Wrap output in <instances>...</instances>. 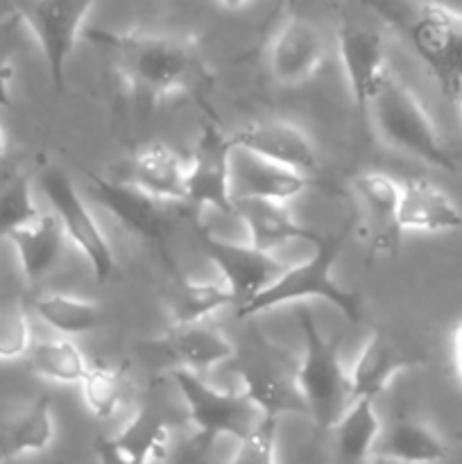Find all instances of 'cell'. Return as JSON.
Listing matches in <instances>:
<instances>
[{
    "label": "cell",
    "instance_id": "6da1fadb",
    "mask_svg": "<svg viewBox=\"0 0 462 464\" xmlns=\"http://www.w3.org/2000/svg\"><path fill=\"white\" fill-rule=\"evenodd\" d=\"M84 34L91 44L107 50L127 86L149 102L193 93L208 80L199 50L181 36L104 27H91Z\"/></svg>",
    "mask_w": 462,
    "mask_h": 464
},
{
    "label": "cell",
    "instance_id": "7bdbcfd3",
    "mask_svg": "<svg viewBox=\"0 0 462 464\" xmlns=\"http://www.w3.org/2000/svg\"><path fill=\"white\" fill-rule=\"evenodd\" d=\"M0 464H7V460L3 458V453H0Z\"/></svg>",
    "mask_w": 462,
    "mask_h": 464
},
{
    "label": "cell",
    "instance_id": "4fadbf2b",
    "mask_svg": "<svg viewBox=\"0 0 462 464\" xmlns=\"http://www.w3.org/2000/svg\"><path fill=\"white\" fill-rule=\"evenodd\" d=\"M338 54L349 95L356 107V118L361 127H365L371 95L383 72L388 71L383 34L367 23L344 21L338 27Z\"/></svg>",
    "mask_w": 462,
    "mask_h": 464
},
{
    "label": "cell",
    "instance_id": "ab89813d",
    "mask_svg": "<svg viewBox=\"0 0 462 464\" xmlns=\"http://www.w3.org/2000/svg\"><path fill=\"white\" fill-rule=\"evenodd\" d=\"M5 150H7V139H5V131H3V127H0V159H3Z\"/></svg>",
    "mask_w": 462,
    "mask_h": 464
},
{
    "label": "cell",
    "instance_id": "f1b7e54d",
    "mask_svg": "<svg viewBox=\"0 0 462 464\" xmlns=\"http://www.w3.org/2000/svg\"><path fill=\"white\" fill-rule=\"evenodd\" d=\"M111 440L131 460L161 464L170 453V424L157 406H140Z\"/></svg>",
    "mask_w": 462,
    "mask_h": 464
},
{
    "label": "cell",
    "instance_id": "f546056e",
    "mask_svg": "<svg viewBox=\"0 0 462 464\" xmlns=\"http://www.w3.org/2000/svg\"><path fill=\"white\" fill-rule=\"evenodd\" d=\"M80 388L82 401L98 420H111L134 397L130 367L120 362H91Z\"/></svg>",
    "mask_w": 462,
    "mask_h": 464
},
{
    "label": "cell",
    "instance_id": "d590c367",
    "mask_svg": "<svg viewBox=\"0 0 462 464\" xmlns=\"http://www.w3.org/2000/svg\"><path fill=\"white\" fill-rule=\"evenodd\" d=\"M213 444H216L213 440L193 433L188 440H184L179 447L172 449L161 464H208Z\"/></svg>",
    "mask_w": 462,
    "mask_h": 464
},
{
    "label": "cell",
    "instance_id": "484cf974",
    "mask_svg": "<svg viewBox=\"0 0 462 464\" xmlns=\"http://www.w3.org/2000/svg\"><path fill=\"white\" fill-rule=\"evenodd\" d=\"M374 403L370 399H351L331 429L338 464H367L371 460V451L383 429Z\"/></svg>",
    "mask_w": 462,
    "mask_h": 464
},
{
    "label": "cell",
    "instance_id": "d6986e66",
    "mask_svg": "<svg viewBox=\"0 0 462 464\" xmlns=\"http://www.w3.org/2000/svg\"><path fill=\"white\" fill-rule=\"evenodd\" d=\"M166 266L170 270L166 290V315L170 329L202 324L222 308H236L234 295L222 281L190 279L168 256Z\"/></svg>",
    "mask_w": 462,
    "mask_h": 464
},
{
    "label": "cell",
    "instance_id": "cb8c5ba5",
    "mask_svg": "<svg viewBox=\"0 0 462 464\" xmlns=\"http://www.w3.org/2000/svg\"><path fill=\"white\" fill-rule=\"evenodd\" d=\"M66 243V234L53 213H41L34 222L18 229L9 238V245L16 252L23 279L30 285L43 281L59 266Z\"/></svg>",
    "mask_w": 462,
    "mask_h": 464
},
{
    "label": "cell",
    "instance_id": "e575fe53",
    "mask_svg": "<svg viewBox=\"0 0 462 464\" xmlns=\"http://www.w3.org/2000/svg\"><path fill=\"white\" fill-rule=\"evenodd\" d=\"M229 464H276V421L263 420L247 440L238 442Z\"/></svg>",
    "mask_w": 462,
    "mask_h": 464
},
{
    "label": "cell",
    "instance_id": "3957f363",
    "mask_svg": "<svg viewBox=\"0 0 462 464\" xmlns=\"http://www.w3.org/2000/svg\"><path fill=\"white\" fill-rule=\"evenodd\" d=\"M367 121L390 148L444 172H456L457 163L444 145L433 118L419 95L392 71H385L371 95Z\"/></svg>",
    "mask_w": 462,
    "mask_h": 464
},
{
    "label": "cell",
    "instance_id": "f35d334b",
    "mask_svg": "<svg viewBox=\"0 0 462 464\" xmlns=\"http://www.w3.org/2000/svg\"><path fill=\"white\" fill-rule=\"evenodd\" d=\"M252 3L254 0H217V5H220L222 9H226V12H240V9H245Z\"/></svg>",
    "mask_w": 462,
    "mask_h": 464
},
{
    "label": "cell",
    "instance_id": "2e32d148",
    "mask_svg": "<svg viewBox=\"0 0 462 464\" xmlns=\"http://www.w3.org/2000/svg\"><path fill=\"white\" fill-rule=\"evenodd\" d=\"M421 362L424 361L419 353L399 343L394 335L385 334V331H371L365 347L349 370L351 399L376 401L401 372L421 365Z\"/></svg>",
    "mask_w": 462,
    "mask_h": 464
},
{
    "label": "cell",
    "instance_id": "5b68a950",
    "mask_svg": "<svg viewBox=\"0 0 462 464\" xmlns=\"http://www.w3.org/2000/svg\"><path fill=\"white\" fill-rule=\"evenodd\" d=\"M229 362L243 383L240 392L265 420L279 421L281 417L290 415L308 417L297 383L299 358L267 338L256 326H252L240 344H236Z\"/></svg>",
    "mask_w": 462,
    "mask_h": 464
},
{
    "label": "cell",
    "instance_id": "30bf717a",
    "mask_svg": "<svg viewBox=\"0 0 462 464\" xmlns=\"http://www.w3.org/2000/svg\"><path fill=\"white\" fill-rule=\"evenodd\" d=\"M231 161H234V145L229 136L216 125L204 127L188 157L184 208H188L190 213L213 208L220 216H234Z\"/></svg>",
    "mask_w": 462,
    "mask_h": 464
},
{
    "label": "cell",
    "instance_id": "d6a6232c",
    "mask_svg": "<svg viewBox=\"0 0 462 464\" xmlns=\"http://www.w3.org/2000/svg\"><path fill=\"white\" fill-rule=\"evenodd\" d=\"M32 326L27 308L21 302H9L0 306V362L23 361L30 353Z\"/></svg>",
    "mask_w": 462,
    "mask_h": 464
},
{
    "label": "cell",
    "instance_id": "52a82bcc",
    "mask_svg": "<svg viewBox=\"0 0 462 464\" xmlns=\"http://www.w3.org/2000/svg\"><path fill=\"white\" fill-rule=\"evenodd\" d=\"M39 188L48 199L53 216L62 225L66 240L86 258L95 279L100 284L109 281L116 272V256L109 238L104 236L102 227L93 218L91 208L86 207L84 198L77 190L75 181L71 179L63 168L48 166L39 172Z\"/></svg>",
    "mask_w": 462,
    "mask_h": 464
},
{
    "label": "cell",
    "instance_id": "8992f818",
    "mask_svg": "<svg viewBox=\"0 0 462 464\" xmlns=\"http://www.w3.org/2000/svg\"><path fill=\"white\" fill-rule=\"evenodd\" d=\"M170 379L179 390L195 433L213 442L217 438H234L236 442H243L265 420L243 392L216 388L197 372L172 367Z\"/></svg>",
    "mask_w": 462,
    "mask_h": 464
},
{
    "label": "cell",
    "instance_id": "60d3db41",
    "mask_svg": "<svg viewBox=\"0 0 462 464\" xmlns=\"http://www.w3.org/2000/svg\"><path fill=\"white\" fill-rule=\"evenodd\" d=\"M456 102H457V107H460V113H462V89H460V93L456 95Z\"/></svg>",
    "mask_w": 462,
    "mask_h": 464
},
{
    "label": "cell",
    "instance_id": "7402d4cb",
    "mask_svg": "<svg viewBox=\"0 0 462 464\" xmlns=\"http://www.w3.org/2000/svg\"><path fill=\"white\" fill-rule=\"evenodd\" d=\"M186 177H188V157L157 140L145 145L136 154L127 181L159 202L184 207Z\"/></svg>",
    "mask_w": 462,
    "mask_h": 464
},
{
    "label": "cell",
    "instance_id": "d4e9b609",
    "mask_svg": "<svg viewBox=\"0 0 462 464\" xmlns=\"http://www.w3.org/2000/svg\"><path fill=\"white\" fill-rule=\"evenodd\" d=\"M161 347L175 361V367H184L197 374L213 370L222 362H229L236 352V344L222 331L204 322L181 326V329H168Z\"/></svg>",
    "mask_w": 462,
    "mask_h": 464
},
{
    "label": "cell",
    "instance_id": "9a60e30c",
    "mask_svg": "<svg viewBox=\"0 0 462 464\" xmlns=\"http://www.w3.org/2000/svg\"><path fill=\"white\" fill-rule=\"evenodd\" d=\"M326 59L324 34L315 23L302 16H290L272 36L267 50V66L272 77L284 86L306 84L317 75Z\"/></svg>",
    "mask_w": 462,
    "mask_h": 464
},
{
    "label": "cell",
    "instance_id": "7c38bea8",
    "mask_svg": "<svg viewBox=\"0 0 462 464\" xmlns=\"http://www.w3.org/2000/svg\"><path fill=\"white\" fill-rule=\"evenodd\" d=\"M89 195L122 229L148 243L166 247L172 231V204H163L127 179H111L89 172Z\"/></svg>",
    "mask_w": 462,
    "mask_h": 464
},
{
    "label": "cell",
    "instance_id": "e0dca14e",
    "mask_svg": "<svg viewBox=\"0 0 462 464\" xmlns=\"http://www.w3.org/2000/svg\"><path fill=\"white\" fill-rule=\"evenodd\" d=\"M313 179L302 172L274 166L247 152L234 150L231 161V193L236 199H270V202L290 204L306 193Z\"/></svg>",
    "mask_w": 462,
    "mask_h": 464
},
{
    "label": "cell",
    "instance_id": "277c9868",
    "mask_svg": "<svg viewBox=\"0 0 462 464\" xmlns=\"http://www.w3.org/2000/svg\"><path fill=\"white\" fill-rule=\"evenodd\" d=\"M297 324L302 331L303 353L299 356L297 383L306 412L320 433H331L351 403L349 370L342 362V334L326 335L308 306H297Z\"/></svg>",
    "mask_w": 462,
    "mask_h": 464
},
{
    "label": "cell",
    "instance_id": "b9f144b4",
    "mask_svg": "<svg viewBox=\"0 0 462 464\" xmlns=\"http://www.w3.org/2000/svg\"><path fill=\"white\" fill-rule=\"evenodd\" d=\"M456 438H457V440H460V442H462V429H460V430H457V435H456Z\"/></svg>",
    "mask_w": 462,
    "mask_h": 464
},
{
    "label": "cell",
    "instance_id": "4316f807",
    "mask_svg": "<svg viewBox=\"0 0 462 464\" xmlns=\"http://www.w3.org/2000/svg\"><path fill=\"white\" fill-rule=\"evenodd\" d=\"M32 311L43 324L63 338L93 334L104 326V313L95 302L77 295L48 290L32 299Z\"/></svg>",
    "mask_w": 462,
    "mask_h": 464
},
{
    "label": "cell",
    "instance_id": "ba28073f",
    "mask_svg": "<svg viewBox=\"0 0 462 464\" xmlns=\"http://www.w3.org/2000/svg\"><path fill=\"white\" fill-rule=\"evenodd\" d=\"M95 3L98 0H30L18 9L23 27L39 45L48 80L57 93L66 89L68 63Z\"/></svg>",
    "mask_w": 462,
    "mask_h": 464
},
{
    "label": "cell",
    "instance_id": "8fae6325",
    "mask_svg": "<svg viewBox=\"0 0 462 464\" xmlns=\"http://www.w3.org/2000/svg\"><path fill=\"white\" fill-rule=\"evenodd\" d=\"M197 243L202 252L207 254L208 261L213 263V267L220 272L222 284L234 295L236 311H240L252 299H256L288 267L279 258H274V254L258 252L247 243L222 240L199 225Z\"/></svg>",
    "mask_w": 462,
    "mask_h": 464
},
{
    "label": "cell",
    "instance_id": "1f68e13d",
    "mask_svg": "<svg viewBox=\"0 0 462 464\" xmlns=\"http://www.w3.org/2000/svg\"><path fill=\"white\" fill-rule=\"evenodd\" d=\"M41 216L32 188V177L21 172L0 184V243H9L14 234Z\"/></svg>",
    "mask_w": 462,
    "mask_h": 464
},
{
    "label": "cell",
    "instance_id": "83f0119b",
    "mask_svg": "<svg viewBox=\"0 0 462 464\" xmlns=\"http://www.w3.org/2000/svg\"><path fill=\"white\" fill-rule=\"evenodd\" d=\"M54 440L53 401L48 394L36 397L23 412H18L0 433V453L5 460H16L30 453H43Z\"/></svg>",
    "mask_w": 462,
    "mask_h": 464
},
{
    "label": "cell",
    "instance_id": "9c48e42d",
    "mask_svg": "<svg viewBox=\"0 0 462 464\" xmlns=\"http://www.w3.org/2000/svg\"><path fill=\"white\" fill-rule=\"evenodd\" d=\"M406 30L442 93L456 100L462 89V14L438 3H421Z\"/></svg>",
    "mask_w": 462,
    "mask_h": 464
},
{
    "label": "cell",
    "instance_id": "603a6c76",
    "mask_svg": "<svg viewBox=\"0 0 462 464\" xmlns=\"http://www.w3.org/2000/svg\"><path fill=\"white\" fill-rule=\"evenodd\" d=\"M353 193L365 208L371 222V247L374 252H392L397 249L399 231L397 208L401 198V181L388 172L367 170L351 179Z\"/></svg>",
    "mask_w": 462,
    "mask_h": 464
},
{
    "label": "cell",
    "instance_id": "ac0fdd59",
    "mask_svg": "<svg viewBox=\"0 0 462 464\" xmlns=\"http://www.w3.org/2000/svg\"><path fill=\"white\" fill-rule=\"evenodd\" d=\"M399 231L451 234L462 227V211L451 195L428 179H403L397 208Z\"/></svg>",
    "mask_w": 462,
    "mask_h": 464
},
{
    "label": "cell",
    "instance_id": "7a4b0ae2",
    "mask_svg": "<svg viewBox=\"0 0 462 464\" xmlns=\"http://www.w3.org/2000/svg\"><path fill=\"white\" fill-rule=\"evenodd\" d=\"M356 218H349L347 222L333 231H317L313 240V254L306 261L297 266H288L279 275V279L267 285L256 299L236 311L238 320H252V317L270 313L279 306H290V304H303L308 299H322L338 308L349 322L358 324L362 320V297L361 293L351 288H344L333 276V267L351 236Z\"/></svg>",
    "mask_w": 462,
    "mask_h": 464
},
{
    "label": "cell",
    "instance_id": "44dd1931",
    "mask_svg": "<svg viewBox=\"0 0 462 464\" xmlns=\"http://www.w3.org/2000/svg\"><path fill=\"white\" fill-rule=\"evenodd\" d=\"M447 456L448 447L442 435L424 420L408 415L383 424L371 451V460L392 464H439Z\"/></svg>",
    "mask_w": 462,
    "mask_h": 464
},
{
    "label": "cell",
    "instance_id": "836d02e7",
    "mask_svg": "<svg viewBox=\"0 0 462 464\" xmlns=\"http://www.w3.org/2000/svg\"><path fill=\"white\" fill-rule=\"evenodd\" d=\"M23 30V21L16 14H9L0 21V109H16L14 102V50H16L18 34Z\"/></svg>",
    "mask_w": 462,
    "mask_h": 464
},
{
    "label": "cell",
    "instance_id": "4dcf8cb0",
    "mask_svg": "<svg viewBox=\"0 0 462 464\" xmlns=\"http://www.w3.org/2000/svg\"><path fill=\"white\" fill-rule=\"evenodd\" d=\"M25 361L32 374L57 385H80L91 367L77 343L63 335L34 343Z\"/></svg>",
    "mask_w": 462,
    "mask_h": 464
},
{
    "label": "cell",
    "instance_id": "ffe728a7",
    "mask_svg": "<svg viewBox=\"0 0 462 464\" xmlns=\"http://www.w3.org/2000/svg\"><path fill=\"white\" fill-rule=\"evenodd\" d=\"M234 216L243 222L247 245L265 254H272L293 240L313 243L317 236L315 229L302 225L293 216L288 204L270 199H236Z\"/></svg>",
    "mask_w": 462,
    "mask_h": 464
},
{
    "label": "cell",
    "instance_id": "8d00e7d4",
    "mask_svg": "<svg viewBox=\"0 0 462 464\" xmlns=\"http://www.w3.org/2000/svg\"><path fill=\"white\" fill-rule=\"evenodd\" d=\"M95 458H98V464H152V462H139L127 458L120 449L113 444L111 438H98L95 440Z\"/></svg>",
    "mask_w": 462,
    "mask_h": 464
},
{
    "label": "cell",
    "instance_id": "74e56055",
    "mask_svg": "<svg viewBox=\"0 0 462 464\" xmlns=\"http://www.w3.org/2000/svg\"><path fill=\"white\" fill-rule=\"evenodd\" d=\"M451 358H453V372H456L457 381L462 383V320L457 322L456 329L451 334Z\"/></svg>",
    "mask_w": 462,
    "mask_h": 464
},
{
    "label": "cell",
    "instance_id": "5bb4252c",
    "mask_svg": "<svg viewBox=\"0 0 462 464\" xmlns=\"http://www.w3.org/2000/svg\"><path fill=\"white\" fill-rule=\"evenodd\" d=\"M234 150L311 177L320 168L311 136L290 121H254L229 134Z\"/></svg>",
    "mask_w": 462,
    "mask_h": 464
}]
</instances>
